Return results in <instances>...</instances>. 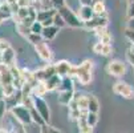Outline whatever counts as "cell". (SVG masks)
<instances>
[{
	"label": "cell",
	"mask_w": 134,
	"mask_h": 133,
	"mask_svg": "<svg viewBox=\"0 0 134 133\" xmlns=\"http://www.w3.org/2000/svg\"><path fill=\"white\" fill-rule=\"evenodd\" d=\"M126 61H127L131 67H134V53H131L130 51L126 52Z\"/></svg>",
	"instance_id": "cell-38"
},
{
	"label": "cell",
	"mask_w": 134,
	"mask_h": 133,
	"mask_svg": "<svg viewBox=\"0 0 134 133\" xmlns=\"http://www.w3.org/2000/svg\"><path fill=\"white\" fill-rule=\"evenodd\" d=\"M5 4H7L8 7H11V6H13V4H17V0H5Z\"/></svg>",
	"instance_id": "cell-47"
},
{
	"label": "cell",
	"mask_w": 134,
	"mask_h": 133,
	"mask_svg": "<svg viewBox=\"0 0 134 133\" xmlns=\"http://www.w3.org/2000/svg\"><path fill=\"white\" fill-rule=\"evenodd\" d=\"M35 51H36V53L39 55V57H40L43 61L49 63V61L52 60V57H53V53H52L49 45H48L44 40L40 41V43H37V44L35 45Z\"/></svg>",
	"instance_id": "cell-9"
},
{
	"label": "cell",
	"mask_w": 134,
	"mask_h": 133,
	"mask_svg": "<svg viewBox=\"0 0 134 133\" xmlns=\"http://www.w3.org/2000/svg\"><path fill=\"white\" fill-rule=\"evenodd\" d=\"M86 123L88 125H90L92 128H94L96 125H97L98 123V113H88V116H86Z\"/></svg>",
	"instance_id": "cell-28"
},
{
	"label": "cell",
	"mask_w": 134,
	"mask_h": 133,
	"mask_svg": "<svg viewBox=\"0 0 134 133\" xmlns=\"http://www.w3.org/2000/svg\"><path fill=\"white\" fill-rule=\"evenodd\" d=\"M88 110L90 113H98L100 110V101L93 94H88Z\"/></svg>",
	"instance_id": "cell-20"
},
{
	"label": "cell",
	"mask_w": 134,
	"mask_h": 133,
	"mask_svg": "<svg viewBox=\"0 0 134 133\" xmlns=\"http://www.w3.org/2000/svg\"><path fill=\"white\" fill-rule=\"evenodd\" d=\"M41 25H43V28L52 27V25H53V17H52V19H48V20H44V22H41Z\"/></svg>",
	"instance_id": "cell-43"
},
{
	"label": "cell",
	"mask_w": 134,
	"mask_h": 133,
	"mask_svg": "<svg viewBox=\"0 0 134 133\" xmlns=\"http://www.w3.org/2000/svg\"><path fill=\"white\" fill-rule=\"evenodd\" d=\"M73 100L77 104V108L81 109H88V94H80V93H74Z\"/></svg>",
	"instance_id": "cell-21"
},
{
	"label": "cell",
	"mask_w": 134,
	"mask_h": 133,
	"mask_svg": "<svg viewBox=\"0 0 134 133\" xmlns=\"http://www.w3.org/2000/svg\"><path fill=\"white\" fill-rule=\"evenodd\" d=\"M129 3H134V0H127V4Z\"/></svg>",
	"instance_id": "cell-51"
},
{
	"label": "cell",
	"mask_w": 134,
	"mask_h": 133,
	"mask_svg": "<svg viewBox=\"0 0 134 133\" xmlns=\"http://www.w3.org/2000/svg\"><path fill=\"white\" fill-rule=\"evenodd\" d=\"M60 29L52 25V27H47V28H43V32H41V37H43V40L45 41H49V40H53L54 37L59 35Z\"/></svg>",
	"instance_id": "cell-18"
},
{
	"label": "cell",
	"mask_w": 134,
	"mask_h": 133,
	"mask_svg": "<svg viewBox=\"0 0 134 133\" xmlns=\"http://www.w3.org/2000/svg\"><path fill=\"white\" fill-rule=\"evenodd\" d=\"M93 52L98 56H104V57H109V56L113 55V47L109 45V44H102L100 41L94 43L93 47H92Z\"/></svg>",
	"instance_id": "cell-10"
},
{
	"label": "cell",
	"mask_w": 134,
	"mask_h": 133,
	"mask_svg": "<svg viewBox=\"0 0 134 133\" xmlns=\"http://www.w3.org/2000/svg\"><path fill=\"white\" fill-rule=\"evenodd\" d=\"M129 51H130L131 53H134V44H131V45H130V48H129Z\"/></svg>",
	"instance_id": "cell-49"
},
{
	"label": "cell",
	"mask_w": 134,
	"mask_h": 133,
	"mask_svg": "<svg viewBox=\"0 0 134 133\" xmlns=\"http://www.w3.org/2000/svg\"><path fill=\"white\" fill-rule=\"evenodd\" d=\"M40 133H51V132H49V125L45 124V125L40 126Z\"/></svg>",
	"instance_id": "cell-46"
},
{
	"label": "cell",
	"mask_w": 134,
	"mask_h": 133,
	"mask_svg": "<svg viewBox=\"0 0 134 133\" xmlns=\"http://www.w3.org/2000/svg\"><path fill=\"white\" fill-rule=\"evenodd\" d=\"M61 84V77L59 75H53L52 77H49L47 81H45V87H47V91L51 92V91H54V89H59Z\"/></svg>",
	"instance_id": "cell-19"
},
{
	"label": "cell",
	"mask_w": 134,
	"mask_h": 133,
	"mask_svg": "<svg viewBox=\"0 0 134 133\" xmlns=\"http://www.w3.org/2000/svg\"><path fill=\"white\" fill-rule=\"evenodd\" d=\"M57 11L51 8V9H47V11H40V12H37V17H36V22H44V20H48V19H52L54 16Z\"/></svg>",
	"instance_id": "cell-24"
},
{
	"label": "cell",
	"mask_w": 134,
	"mask_h": 133,
	"mask_svg": "<svg viewBox=\"0 0 134 133\" xmlns=\"http://www.w3.org/2000/svg\"><path fill=\"white\" fill-rule=\"evenodd\" d=\"M49 132H51V133H61L60 129H57V128H54V126H49Z\"/></svg>",
	"instance_id": "cell-48"
},
{
	"label": "cell",
	"mask_w": 134,
	"mask_h": 133,
	"mask_svg": "<svg viewBox=\"0 0 134 133\" xmlns=\"http://www.w3.org/2000/svg\"><path fill=\"white\" fill-rule=\"evenodd\" d=\"M124 35H125V37L131 43V44H134V31H131V29H125L124 31Z\"/></svg>",
	"instance_id": "cell-37"
},
{
	"label": "cell",
	"mask_w": 134,
	"mask_h": 133,
	"mask_svg": "<svg viewBox=\"0 0 134 133\" xmlns=\"http://www.w3.org/2000/svg\"><path fill=\"white\" fill-rule=\"evenodd\" d=\"M127 17L129 19L134 17V3H129L127 4Z\"/></svg>",
	"instance_id": "cell-40"
},
{
	"label": "cell",
	"mask_w": 134,
	"mask_h": 133,
	"mask_svg": "<svg viewBox=\"0 0 134 133\" xmlns=\"http://www.w3.org/2000/svg\"><path fill=\"white\" fill-rule=\"evenodd\" d=\"M73 96H74V89L73 91H59V94H57V101H59L60 105L66 107L73 100Z\"/></svg>",
	"instance_id": "cell-14"
},
{
	"label": "cell",
	"mask_w": 134,
	"mask_h": 133,
	"mask_svg": "<svg viewBox=\"0 0 134 133\" xmlns=\"http://www.w3.org/2000/svg\"><path fill=\"white\" fill-rule=\"evenodd\" d=\"M36 12H40V11H47L51 9V0H31V6Z\"/></svg>",
	"instance_id": "cell-17"
},
{
	"label": "cell",
	"mask_w": 134,
	"mask_h": 133,
	"mask_svg": "<svg viewBox=\"0 0 134 133\" xmlns=\"http://www.w3.org/2000/svg\"><path fill=\"white\" fill-rule=\"evenodd\" d=\"M32 97H33V108L43 117L44 123L49 124V121H51V110H49L48 103L43 97H37V96H32Z\"/></svg>",
	"instance_id": "cell-4"
},
{
	"label": "cell",
	"mask_w": 134,
	"mask_h": 133,
	"mask_svg": "<svg viewBox=\"0 0 134 133\" xmlns=\"http://www.w3.org/2000/svg\"><path fill=\"white\" fill-rule=\"evenodd\" d=\"M9 112H11V115H12L13 120H16L19 124H21V125H29V124L32 123L29 109L25 108V107H23L21 104H19V105L13 107Z\"/></svg>",
	"instance_id": "cell-3"
},
{
	"label": "cell",
	"mask_w": 134,
	"mask_h": 133,
	"mask_svg": "<svg viewBox=\"0 0 134 133\" xmlns=\"http://www.w3.org/2000/svg\"><path fill=\"white\" fill-rule=\"evenodd\" d=\"M29 113H31V120H32V123H33V124L39 125V126L45 125V123H44L43 117L39 115V113H37V110H36L35 108H31V109H29Z\"/></svg>",
	"instance_id": "cell-26"
},
{
	"label": "cell",
	"mask_w": 134,
	"mask_h": 133,
	"mask_svg": "<svg viewBox=\"0 0 134 133\" xmlns=\"http://www.w3.org/2000/svg\"><path fill=\"white\" fill-rule=\"evenodd\" d=\"M133 71H134V67H133Z\"/></svg>",
	"instance_id": "cell-53"
},
{
	"label": "cell",
	"mask_w": 134,
	"mask_h": 133,
	"mask_svg": "<svg viewBox=\"0 0 134 133\" xmlns=\"http://www.w3.org/2000/svg\"><path fill=\"white\" fill-rule=\"evenodd\" d=\"M92 9L94 12V15H104L106 13V6L104 0H94L92 4Z\"/></svg>",
	"instance_id": "cell-23"
},
{
	"label": "cell",
	"mask_w": 134,
	"mask_h": 133,
	"mask_svg": "<svg viewBox=\"0 0 134 133\" xmlns=\"http://www.w3.org/2000/svg\"><path fill=\"white\" fill-rule=\"evenodd\" d=\"M65 6H66L65 4V0H51V7L53 9H56V11H59L60 8H63Z\"/></svg>",
	"instance_id": "cell-36"
},
{
	"label": "cell",
	"mask_w": 134,
	"mask_h": 133,
	"mask_svg": "<svg viewBox=\"0 0 134 133\" xmlns=\"http://www.w3.org/2000/svg\"><path fill=\"white\" fill-rule=\"evenodd\" d=\"M106 72L110 76H116V77H122L126 73V64L121 60H111L106 65Z\"/></svg>",
	"instance_id": "cell-7"
},
{
	"label": "cell",
	"mask_w": 134,
	"mask_h": 133,
	"mask_svg": "<svg viewBox=\"0 0 134 133\" xmlns=\"http://www.w3.org/2000/svg\"><path fill=\"white\" fill-rule=\"evenodd\" d=\"M77 124H79V133H93V128L88 125L85 119H80Z\"/></svg>",
	"instance_id": "cell-27"
},
{
	"label": "cell",
	"mask_w": 134,
	"mask_h": 133,
	"mask_svg": "<svg viewBox=\"0 0 134 133\" xmlns=\"http://www.w3.org/2000/svg\"><path fill=\"white\" fill-rule=\"evenodd\" d=\"M17 6L20 8H27L31 6V0H17Z\"/></svg>",
	"instance_id": "cell-39"
},
{
	"label": "cell",
	"mask_w": 134,
	"mask_h": 133,
	"mask_svg": "<svg viewBox=\"0 0 134 133\" xmlns=\"http://www.w3.org/2000/svg\"><path fill=\"white\" fill-rule=\"evenodd\" d=\"M53 25H54V27H57L59 29H61V28L66 27V24L64 23L63 17L59 15V12H56V13H54V16H53Z\"/></svg>",
	"instance_id": "cell-29"
},
{
	"label": "cell",
	"mask_w": 134,
	"mask_h": 133,
	"mask_svg": "<svg viewBox=\"0 0 134 133\" xmlns=\"http://www.w3.org/2000/svg\"><path fill=\"white\" fill-rule=\"evenodd\" d=\"M20 101H21V92L20 91H16L12 96H9V97H5L4 99V103H5V108L7 109H12L13 107H16V105H19L20 104Z\"/></svg>",
	"instance_id": "cell-15"
},
{
	"label": "cell",
	"mask_w": 134,
	"mask_h": 133,
	"mask_svg": "<svg viewBox=\"0 0 134 133\" xmlns=\"http://www.w3.org/2000/svg\"><path fill=\"white\" fill-rule=\"evenodd\" d=\"M29 29H31V33L41 35V32H43V25H41L40 22H35V23L29 27Z\"/></svg>",
	"instance_id": "cell-33"
},
{
	"label": "cell",
	"mask_w": 134,
	"mask_h": 133,
	"mask_svg": "<svg viewBox=\"0 0 134 133\" xmlns=\"http://www.w3.org/2000/svg\"><path fill=\"white\" fill-rule=\"evenodd\" d=\"M53 75H56L54 64H47L44 68L37 69V71H35V72H33L35 80H36V81H41V83H45L49 77H52Z\"/></svg>",
	"instance_id": "cell-8"
},
{
	"label": "cell",
	"mask_w": 134,
	"mask_h": 133,
	"mask_svg": "<svg viewBox=\"0 0 134 133\" xmlns=\"http://www.w3.org/2000/svg\"><path fill=\"white\" fill-rule=\"evenodd\" d=\"M27 40H28V41H29L31 44L36 45L37 43L43 41V37H41V35H36V33H29V35L27 36Z\"/></svg>",
	"instance_id": "cell-32"
},
{
	"label": "cell",
	"mask_w": 134,
	"mask_h": 133,
	"mask_svg": "<svg viewBox=\"0 0 134 133\" xmlns=\"http://www.w3.org/2000/svg\"><path fill=\"white\" fill-rule=\"evenodd\" d=\"M5 110H7V108H5V103H4V100H0V119L4 116Z\"/></svg>",
	"instance_id": "cell-42"
},
{
	"label": "cell",
	"mask_w": 134,
	"mask_h": 133,
	"mask_svg": "<svg viewBox=\"0 0 134 133\" xmlns=\"http://www.w3.org/2000/svg\"><path fill=\"white\" fill-rule=\"evenodd\" d=\"M20 104H21L23 107L31 109V108H33V97H32V96H21Z\"/></svg>",
	"instance_id": "cell-31"
},
{
	"label": "cell",
	"mask_w": 134,
	"mask_h": 133,
	"mask_svg": "<svg viewBox=\"0 0 134 133\" xmlns=\"http://www.w3.org/2000/svg\"><path fill=\"white\" fill-rule=\"evenodd\" d=\"M15 57H16V53H15L13 48L9 47L2 52V55H0V61H2V64H4L7 67H11V65H13Z\"/></svg>",
	"instance_id": "cell-13"
},
{
	"label": "cell",
	"mask_w": 134,
	"mask_h": 133,
	"mask_svg": "<svg viewBox=\"0 0 134 133\" xmlns=\"http://www.w3.org/2000/svg\"><path fill=\"white\" fill-rule=\"evenodd\" d=\"M76 77L80 81L81 85H88L93 80V61L86 59L84 60L79 67L76 72Z\"/></svg>",
	"instance_id": "cell-1"
},
{
	"label": "cell",
	"mask_w": 134,
	"mask_h": 133,
	"mask_svg": "<svg viewBox=\"0 0 134 133\" xmlns=\"http://www.w3.org/2000/svg\"><path fill=\"white\" fill-rule=\"evenodd\" d=\"M2 3H3V2H2V0H0V6H2Z\"/></svg>",
	"instance_id": "cell-52"
},
{
	"label": "cell",
	"mask_w": 134,
	"mask_h": 133,
	"mask_svg": "<svg viewBox=\"0 0 134 133\" xmlns=\"http://www.w3.org/2000/svg\"><path fill=\"white\" fill-rule=\"evenodd\" d=\"M73 80L69 76H65V77H61V84L59 87V91H73Z\"/></svg>",
	"instance_id": "cell-25"
},
{
	"label": "cell",
	"mask_w": 134,
	"mask_h": 133,
	"mask_svg": "<svg viewBox=\"0 0 134 133\" xmlns=\"http://www.w3.org/2000/svg\"><path fill=\"white\" fill-rule=\"evenodd\" d=\"M47 87H45V83H41V81H37L33 87H32V96H37V97H43L44 94L47 93Z\"/></svg>",
	"instance_id": "cell-22"
},
{
	"label": "cell",
	"mask_w": 134,
	"mask_h": 133,
	"mask_svg": "<svg viewBox=\"0 0 134 133\" xmlns=\"http://www.w3.org/2000/svg\"><path fill=\"white\" fill-rule=\"evenodd\" d=\"M109 24V19H108V13L104 15H94L93 19H90L89 22L82 23V28L88 29V31H94L97 28H106Z\"/></svg>",
	"instance_id": "cell-5"
},
{
	"label": "cell",
	"mask_w": 134,
	"mask_h": 133,
	"mask_svg": "<svg viewBox=\"0 0 134 133\" xmlns=\"http://www.w3.org/2000/svg\"><path fill=\"white\" fill-rule=\"evenodd\" d=\"M3 92H4V99H5V97L12 96V94L16 92V89L12 84H8V85H3Z\"/></svg>",
	"instance_id": "cell-34"
},
{
	"label": "cell",
	"mask_w": 134,
	"mask_h": 133,
	"mask_svg": "<svg viewBox=\"0 0 134 133\" xmlns=\"http://www.w3.org/2000/svg\"><path fill=\"white\" fill-rule=\"evenodd\" d=\"M0 133H8L5 129H0Z\"/></svg>",
	"instance_id": "cell-50"
},
{
	"label": "cell",
	"mask_w": 134,
	"mask_h": 133,
	"mask_svg": "<svg viewBox=\"0 0 134 133\" xmlns=\"http://www.w3.org/2000/svg\"><path fill=\"white\" fill-rule=\"evenodd\" d=\"M72 64L68 63L66 60H61V61H57L54 64L56 68V75H59L60 77H65V76L70 75V69H72Z\"/></svg>",
	"instance_id": "cell-11"
},
{
	"label": "cell",
	"mask_w": 134,
	"mask_h": 133,
	"mask_svg": "<svg viewBox=\"0 0 134 133\" xmlns=\"http://www.w3.org/2000/svg\"><path fill=\"white\" fill-rule=\"evenodd\" d=\"M68 117L70 121H79L80 119V109H69Z\"/></svg>",
	"instance_id": "cell-35"
},
{
	"label": "cell",
	"mask_w": 134,
	"mask_h": 133,
	"mask_svg": "<svg viewBox=\"0 0 134 133\" xmlns=\"http://www.w3.org/2000/svg\"><path fill=\"white\" fill-rule=\"evenodd\" d=\"M16 29H17V32L20 33L23 37H25V39H27V36L31 33V29H29L28 27L23 25L21 23H17V24H16Z\"/></svg>",
	"instance_id": "cell-30"
},
{
	"label": "cell",
	"mask_w": 134,
	"mask_h": 133,
	"mask_svg": "<svg viewBox=\"0 0 134 133\" xmlns=\"http://www.w3.org/2000/svg\"><path fill=\"white\" fill-rule=\"evenodd\" d=\"M126 28L134 31V17H131V19H129V20H127V27Z\"/></svg>",
	"instance_id": "cell-45"
},
{
	"label": "cell",
	"mask_w": 134,
	"mask_h": 133,
	"mask_svg": "<svg viewBox=\"0 0 134 133\" xmlns=\"http://www.w3.org/2000/svg\"><path fill=\"white\" fill-rule=\"evenodd\" d=\"M57 12H59V15L63 17L64 23L68 27H72V28H82V23L80 22V19L77 17V15H76L68 6L60 8Z\"/></svg>",
	"instance_id": "cell-2"
},
{
	"label": "cell",
	"mask_w": 134,
	"mask_h": 133,
	"mask_svg": "<svg viewBox=\"0 0 134 133\" xmlns=\"http://www.w3.org/2000/svg\"><path fill=\"white\" fill-rule=\"evenodd\" d=\"M94 32H96V36L98 37L100 43L110 45V43H111V35L108 32V28H97V29H94Z\"/></svg>",
	"instance_id": "cell-16"
},
{
	"label": "cell",
	"mask_w": 134,
	"mask_h": 133,
	"mask_svg": "<svg viewBox=\"0 0 134 133\" xmlns=\"http://www.w3.org/2000/svg\"><path fill=\"white\" fill-rule=\"evenodd\" d=\"M9 47H11V44H9L7 40H0V52L5 51V49L9 48Z\"/></svg>",
	"instance_id": "cell-41"
},
{
	"label": "cell",
	"mask_w": 134,
	"mask_h": 133,
	"mask_svg": "<svg viewBox=\"0 0 134 133\" xmlns=\"http://www.w3.org/2000/svg\"><path fill=\"white\" fill-rule=\"evenodd\" d=\"M76 15H77V17L80 19L81 23H86L90 19L94 17V12H93L92 7H88V6H80V8H79Z\"/></svg>",
	"instance_id": "cell-12"
},
{
	"label": "cell",
	"mask_w": 134,
	"mask_h": 133,
	"mask_svg": "<svg viewBox=\"0 0 134 133\" xmlns=\"http://www.w3.org/2000/svg\"><path fill=\"white\" fill-rule=\"evenodd\" d=\"M113 92L118 94V96L126 99V100H133L134 99V89L130 84L125 81H117L113 85Z\"/></svg>",
	"instance_id": "cell-6"
},
{
	"label": "cell",
	"mask_w": 134,
	"mask_h": 133,
	"mask_svg": "<svg viewBox=\"0 0 134 133\" xmlns=\"http://www.w3.org/2000/svg\"><path fill=\"white\" fill-rule=\"evenodd\" d=\"M79 2H80V4H81V6H88V7H92V4H93L94 0H79Z\"/></svg>",
	"instance_id": "cell-44"
}]
</instances>
